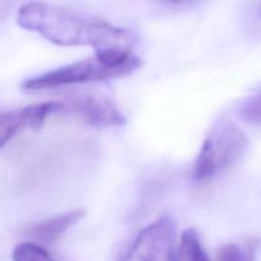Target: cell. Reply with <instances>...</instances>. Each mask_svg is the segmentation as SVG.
Masks as SVG:
<instances>
[{
    "instance_id": "cell-1",
    "label": "cell",
    "mask_w": 261,
    "mask_h": 261,
    "mask_svg": "<svg viewBox=\"0 0 261 261\" xmlns=\"http://www.w3.org/2000/svg\"><path fill=\"white\" fill-rule=\"evenodd\" d=\"M15 19L23 30L38 33L55 45L91 46L96 58L109 66L120 68L134 58L132 53L137 43L135 33L97 15L32 2L20 5Z\"/></svg>"
},
{
    "instance_id": "cell-2",
    "label": "cell",
    "mask_w": 261,
    "mask_h": 261,
    "mask_svg": "<svg viewBox=\"0 0 261 261\" xmlns=\"http://www.w3.org/2000/svg\"><path fill=\"white\" fill-rule=\"evenodd\" d=\"M247 145L249 139L241 127L229 117H221L214 122L201 144L194 162V178L204 182L218 176L245 154Z\"/></svg>"
},
{
    "instance_id": "cell-3",
    "label": "cell",
    "mask_w": 261,
    "mask_h": 261,
    "mask_svg": "<svg viewBox=\"0 0 261 261\" xmlns=\"http://www.w3.org/2000/svg\"><path fill=\"white\" fill-rule=\"evenodd\" d=\"M140 65H142V61L137 56H134L133 60L126 65L120 66V68L106 65L94 56L92 59L75 61V63L46 71L41 75L25 79L22 83V89L30 92L46 91V89L73 86V84L124 78L134 73L137 69L140 68Z\"/></svg>"
},
{
    "instance_id": "cell-4",
    "label": "cell",
    "mask_w": 261,
    "mask_h": 261,
    "mask_svg": "<svg viewBox=\"0 0 261 261\" xmlns=\"http://www.w3.org/2000/svg\"><path fill=\"white\" fill-rule=\"evenodd\" d=\"M119 261H178L175 222L163 217L150 223L138 233Z\"/></svg>"
},
{
    "instance_id": "cell-5",
    "label": "cell",
    "mask_w": 261,
    "mask_h": 261,
    "mask_svg": "<svg viewBox=\"0 0 261 261\" xmlns=\"http://www.w3.org/2000/svg\"><path fill=\"white\" fill-rule=\"evenodd\" d=\"M63 110L64 103L61 102H43L0 114V149L4 148L18 132L25 127L40 129L48 116Z\"/></svg>"
},
{
    "instance_id": "cell-6",
    "label": "cell",
    "mask_w": 261,
    "mask_h": 261,
    "mask_svg": "<svg viewBox=\"0 0 261 261\" xmlns=\"http://www.w3.org/2000/svg\"><path fill=\"white\" fill-rule=\"evenodd\" d=\"M63 111H68L96 127L121 126L126 122L122 112L112 101L99 96H82L69 103H64Z\"/></svg>"
},
{
    "instance_id": "cell-7",
    "label": "cell",
    "mask_w": 261,
    "mask_h": 261,
    "mask_svg": "<svg viewBox=\"0 0 261 261\" xmlns=\"http://www.w3.org/2000/svg\"><path fill=\"white\" fill-rule=\"evenodd\" d=\"M86 216V212L83 209H75V211L68 212L61 216L53 217V218L38 221L36 223L27 224L23 228L27 236L31 239L37 240L45 244H54L58 241L69 228L78 223L83 217Z\"/></svg>"
},
{
    "instance_id": "cell-8",
    "label": "cell",
    "mask_w": 261,
    "mask_h": 261,
    "mask_svg": "<svg viewBox=\"0 0 261 261\" xmlns=\"http://www.w3.org/2000/svg\"><path fill=\"white\" fill-rule=\"evenodd\" d=\"M178 261H211L199 233L194 228H189L181 234L178 245Z\"/></svg>"
},
{
    "instance_id": "cell-9",
    "label": "cell",
    "mask_w": 261,
    "mask_h": 261,
    "mask_svg": "<svg viewBox=\"0 0 261 261\" xmlns=\"http://www.w3.org/2000/svg\"><path fill=\"white\" fill-rule=\"evenodd\" d=\"M13 261H56L50 252L36 242H22L13 249Z\"/></svg>"
},
{
    "instance_id": "cell-10",
    "label": "cell",
    "mask_w": 261,
    "mask_h": 261,
    "mask_svg": "<svg viewBox=\"0 0 261 261\" xmlns=\"http://www.w3.org/2000/svg\"><path fill=\"white\" fill-rule=\"evenodd\" d=\"M237 114L247 124L261 125V92L242 99L237 106Z\"/></svg>"
},
{
    "instance_id": "cell-11",
    "label": "cell",
    "mask_w": 261,
    "mask_h": 261,
    "mask_svg": "<svg viewBox=\"0 0 261 261\" xmlns=\"http://www.w3.org/2000/svg\"><path fill=\"white\" fill-rule=\"evenodd\" d=\"M217 261H249L247 252L245 254L236 244L222 246L217 252Z\"/></svg>"
},
{
    "instance_id": "cell-12",
    "label": "cell",
    "mask_w": 261,
    "mask_h": 261,
    "mask_svg": "<svg viewBox=\"0 0 261 261\" xmlns=\"http://www.w3.org/2000/svg\"><path fill=\"white\" fill-rule=\"evenodd\" d=\"M247 260L249 261H255V246H249L247 250Z\"/></svg>"
},
{
    "instance_id": "cell-13",
    "label": "cell",
    "mask_w": 261,
    "mask_h": 261,
    "mask_svg": "<svg viewBox=\"0 0 261 261\" xmlns=\"http://www.w3.org/2000/svg\"><path fill=\"white\" fill-rule=\"evenodd\" d=\"M259 10H260V14H261V3H260V5H259Z\"/></svg>"
}]
</instances>
